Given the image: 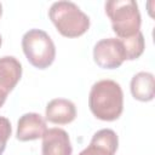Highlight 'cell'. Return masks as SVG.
I'll return each mask as SVG.
<instances>
[{
	"label": "cell",
	"mask_w": 155,
	"mask_h": 155,
	"mask_svg": "<svg viewBox=\"0 0 155 155\" xmlns=\"http://www.w3.org/2000/svg\"><path fill=\"white\" fill-rule=\"evenodd\" d=\"M88 107L98 120H117L124 111V92L121 86L109 79L94 82L90 90Z\"/></svg>",
	"instance_id": "obj_1"
},
{
	"label": "cell",
	"mask_w": 155,
	"mask_h": 155,
	"mask_svg": "<svg viewBox=\"0 0 155 155\" xmlns=\"http://www.w3.org/2000/svg\"><path fill=\"white\" fill-rule=\"evenodd\" d=\"M48 18L65 38H79L90 28V17L71 1H56L48 10Z\"/></svg>",
	"instance_id": "obj_2"
},
{
	"label": "cell",
	"mask_w": 155,
	"mask_h": 155,
	"mask_svg": "<svg viewBox=\"0 0 155 155\" xmlns=\"http://www.w3.org/2000/svg\"><path fill=\"white\" fill-rule=\"evenodd\" d=\"M113 31L117 39H126L140 31V12L133 0H109L104 4Z\"/></svg>",
	"instance_id": "obj_3"
},
{
	"label": "cell",
	"mask_w": 155,
	"mask_h": 155,
	"mask_svg": "<svg viewBox=\"0 0 155 155\" xmlns=\"http://www.w3.org/2000/svg\"><path fill=\"white\" fill-rule=\"evenodd\" d=\"M22 50L28 62L38 69L48 68L56 58V46L41 29H30L22 36Z\"/></svg>",
	"instance_id": "obj_4"
},
{
	"label": "cell",
	"mask_w": 155,
	"mask_h": 155,
	"mask_svg": "<svg viewBox=\"0 0 155 155\" xmlns=\"http://www.w3.org/2000/svg\"><path fill=\"white\" fill-rule=\"evenodd\" d=\"M93 61L102 69H116L126 61L124 45L117 38H107L96 42Z\"/></svg>",
	"instance_id": "obj_5"
},
{
	"label": "cell",
	"mask_w": 155,
	"mask_h": 155,
	"mask_svg": "<svg viewBox=\"0 0 155 155\" xmlns=\"http://www.w3.org/2000/svg\"><path fill=\"white\" fill-rule=\"evenodd\" d=\"M47 131L46 120L38 113H27L23 114L17 121V132L16 138L21 142L35 140L42 138Z\"/></svg>",
	"instance_id": "obj_6"
},
{
	"label": "cell",
	"mask_w": 155,
	"mask_h": 155,
	"mask_svg": "<svg viewBox=\"0 0 155 155\" xmlns=\"http://www.w3.org/2000/svg\"><path fill=\"white\" fill-rule=\"evenodd\" d=\"M73 148L67 131L63 128H48L42 136L41 155H71Z\"/></svg>",
	"instance_id": "obj_7"
},
{
	"label": "cell",
	"mask_w": 155,
	"mask_h": 155,
	"mask_svg": "<svg viewBox=\"0 0 155 155\" xmlns=\"http://www.w3.org/2000/svg\"><path fill=\"white\" fill-rule=\"evenodd\" d=\"M119 147V138L115 131L103 128L97 131L90 144L79 155H115Z\"/></svg>",
	"instance_id": "obj_8"
},
{
	"label": "cell",
	"mask_w": 155,
	"mask_h": 155,
	"mask_svg": "<svg viewBox=\"0 0 155 155\" xmlns=\"http://www.w3.org/2000/svg\"><path fill=\"white\" fill-rule=\"evenodd\" d=\"M22 64L13 56L0 58V96L7 98V94L17 86L22 78Z\"/></svg>",
	"instance_id": "obj_9"
},
{
	"label": "cell",
	"mask_w": 155,
	"mask_h": 155,
	"mask_svg": "<svg viewBox=\"0 0 155 155\" xmlns=\"http://www.w3.org/2000/svg\"><path fill=\"white\" fill-rule=\"evenodd\" d=\"M45 117L54 125H67L75 120L76 107L65 98H54L50 101L45 109Z\"/></svg>",
	"instance_id": "obj_10"
},
{
	"label": "cell",
	"mask_w": 155,
	"mask_h": 155,
	"mask_svg": "<svg viewBox=\"0 0 155 155\" xmlns=\"http://www.w3.org/2000/svg\"><path fill=\"white\" fill-rule=\"evenodd\" d=\"M132 97L139 102H150L155 96L154 75L149 71H139L131 79L130 84Z\"/></svg>",
	"instance_id": "obj_11"
},
{
	"label": "cell",
	"mask_w": 155,
	"mask_h": 155,
	"mask_svg": "<svg viewBox=\"0 0 155 155\" xmlns=\"http://www.w3.org/2000/svg\"><path fill=\"white\" fill-rule=\"evenodd\" d=\"M124 48H125V53H126V61H134L138 59L145 48V40L144 36L142 34V31H138L136 35L131 36V38H126V39H120Z\"/></svg>",
	"instance_id": "obj_12"
},
{
	"label": "cell",
	"mask_w": 155,
	"mask_h": 155,
	"mask_svg": "<svg viewBox=\"0 0 155 155\" xmlns=\"http://www.w3.org/2000/svg\"><path fill=\"white\" fill-rule=\"evenodd\" d=\"M11 133H12V127L10 120L5 116H0V155L4 154Z\"/></svg>",
	"instance_id": "obj_13"
},
{
	"label": "cell",
	"mask_w": 155,
	"mask_h": 155,
	"mask_svg": "<svg viewBox=\"0 0 155 155\" xmlns=\"http://www.w3.org/2000/svg\"><path fill=\"white\" fill-rule=\"evenodd\" d=\"M5 102H6V98H5V97H1V96H0V108H1V107H2L4 104H5Z\"/></svg>",
	"instance_id": "obj_14"
},
{
	"label": "cell",
	"mask_w": 155,
	"mask_h": 155,
	"mask_svg": "<svg viewBox=\"0 0 155 155\" xmlns=\"http://www.w3.org/2000/svg\"><path fill=\"white\" fill-rule=\"evenodd\" d=\"M1 16H2V5L0 2V18H1Z\"/></svg>",
	"instance_id": "obj_15"
},
{
	"label": "cell",
	"mask_w": 155,
	"mask_h": 155,
	"mask_svg": "<svg viewBox=\"0 0 155 155\" xmlns=\"http://www.w3.org/2000/svg\"><path fill=\"white\" fill-rule=\"evenodd\" d=\"M1 44H2V38H1V35H0V47H1Z\"/></svg>",
	"instance_id": "obj_16"
}]
</instances>
